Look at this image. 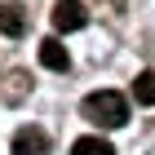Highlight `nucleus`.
I'll return each instance as SVG.
<instances>
[{"instance_id":"nucleus-6","label":"nucleus","mask_w":155,"mask_h":155,"mask_svg":"<svg viewBox=\"0 0 155 155\" xmlns=\"http://www.w3.org/2000/svg\"><path fill=\"white\" fill-rule=\"evenodd\" d=\"M133 97H137L142 107H155V71H142L133 80Z\"/></svg>"},{"instance_id":"nucleus-7","label":"nucleus","mask_w":155,"mask_h":155,"mask_svg":"<svg viewBox=\"0 0 155 155\" xmlns=\"http://www.w3.org/2000/svg\"><path fill=\"white\" fill-rule=\"evenodd\" d=\"M71 155H115V146L102 142V137H80V142L71 146Z\"/></svg>"},{"instance_id":"nucleus-3","label":"nucleus","mask_w":155,"mask_h":155,"mask_svg":"<svg viewBox=\"0 0 155 155\" xmlns=\"http://www.w3.org/2000/svg\"><path fill=\"white\" fill-rule=\"evenodd\" d=\"M13 155H49L45 129H18L13 133Z\"/></svg>"},{"instance_id":"nucleus-5","label":"nucleus","mask_w":155,"mask_h":155,"mask_svg":"<svg viewBox=\"0 0 155 155\" xmlns=\"http://www.w3.org/2000/svg\"><path fill=\"white\" fill-rule=\"evenodd\" d=\"M0 31H5V36H22L27 31V18H22V5H0Z\"/></svg>"},{"instance_id":"nucleus-1","label":"nucleus","mask_w":155,"mask_h":155,"mask_svg":"<svg viewBox=\"0 0 155 155\" xmlns=\"http://www.w3.org/2000/svg\"><path fill=\"white\" fill-rule=\"evenodd\" d=\"M84 120L89 124H97V129H124L129 124V102L120 93H111V89H97V93H89L80 102Z\"/></svg>"},{"instance_id":"nucleus-2","label":"nucleus","mask_w":155,"mask_h":155,"mask_svg":"<svg viewBox=\"0 0 155 155\" xmlns=\"http://www.w3.org/2000/svg\"><path fill=\"white\" fill-rule=\"evenodd\" d=\"M53 27L58 31H80V27H89V9L80 0H58L53 5Z\"/></svg>"},{"instance_id":"nucleus-4","label":"nucleus","mask_w":155,"mask_h":155,"mask_svg":"<svg viewBox=\"0 0 155 155\" xmlns=\"http://www.w3.org/2000/svg\"><path fill=\"white\" fill-rule=\"evenodd\" d=\"M40 62L49 71H67L71 67V53L62 49V40H40Z\"/></svg>"}]
</instances>
